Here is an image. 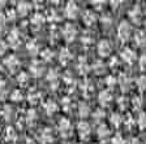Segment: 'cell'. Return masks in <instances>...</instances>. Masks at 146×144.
Masks as SVG:
<instances>
[{"instance_id": "5bb4252c", "label": "cell", "mask_w": 146, "mask_h": 144, "mask_svg": "<svg viewBox=\"0 0 146 144\" xmlns=\"http://www.w3.org/2000/svg\"><path fill=\"white\" fill-rule=\"evenodd\" d=\"M31 9V5L27 3H20L17 5V13L18 16H21V17H25V16L29 13V11Z\"/></svg>"}, {"instance_id": "4fadbf2b", "label": "cell", "mask_w": 146, "mask_h": 144, "mask_svg": "<svg viewBox=\"0 0 146 144\" xmlns=\"http://www.w3.org/2000/svg\"><path fill=\"white\" fill-rule=\"evenodd\" d=\"M99 101H100V104H103V105L110 104V103L112 101V93L110 92L108 90L102 91L99 93Z\"/></svg>"}, {"instance_id": "5b68a950", "label": "cell", "mask_w": 146, "mask_h": 144, "mask_svg": "<svg viewBox=\"0 0 146 144\" xmlns=\"http://www.w3.org/2000/svg\"><path fill=\"white\" fill-rule=\"evenodd\" d=\"M64 12H65V16H67L68 18L74 20V18H77V16H78V13H80L78 5H77L76 3H73V1H69V3L67 4V7H65V9H64Z\"/></svg>"}, {"instance_id": "8992f818", "label": "cell", "mask_w": 146, "mask_h": 144, "mask_svg": "<svg viewBox=\"0 0 146 144\" xmlns=\"http://www.w3.org/2000/svg\"><path fill=\"white\" fill-rule=\"evenodd\" d=\"M8 42L12 48H18L21 45V38H20V33L18 30H12L8 35Z\"/></svg>"}, {"instance_id": "836d02e7", "label": "cell", "mask_w": 146, "mask_h": 144, "mask_svg": "<svg viewBox=\"0 0 146 144\" xmlns=\"http://www.w3.org/2000/svg\"><path fill=\"white\" fill-rule=\"evenodd\" d=\"M47 78H48V81H54V79L58 78V74H56V72H55V70H54V72L51 70V72L48 73V75H47Z\"/></svg>"}, {"instance_id": "603a6c76", "label": "cell", "mask_w": 146, "mask_h": 144, "mask_svg": "<svg viewBox=\"0 0 146 144\" xmlns=\"http://www.w3.org/2000/svg\"><path fill=\"white\" fill-rule=\"evenodd\" d=\"M80 116L81 117H86L89 114V107H88V104H85V103H81L80 104Z\"/></svg>"}, {"instance_id": "d590c367", "label": "cell", "mask_w": 146, "mask_h": 144, "mask_svg": "<svg viewBox=\"0 0 146 144\" xmlns=\"http://www.w3.org/2000/svg\"><path fill=\"white\" fill-rule=\"evenodd\" d=\"M121 140H123L121 136L117 135L116 138H113V144H124V141H121Z\"/></svg>"}, {"instance_id": "52a82bcc", "label": "cell", "mask_w": 146, "mask_h": 144, "mask_svg": "<svg viewBox=\"0 0 146 144\" xmlns=\"http://www.w3.org/2000/svg\"><path fill=\"white\" fill-rule=\"evenodd\" d=\"M121 57L127 64H133L136 61V52L131 48H125L121 52Z\"/></svg>"}, {"instance_id": "8d00e7d4", "label": "cell", "mask_w": 146, "mask_h": 144, "mask_svg": "<svg viewBox=\"0 0 146 144\" xmlns=\"http://www.w3.org/2000/svg\"><path fill=\"white\" fill-rule=\"evenodd\" d=\"M133 105H134V107H136L137 109L140 108V107H141V100H140V97H136V99H134V101H133Z\"/></svg>"}, {"instance_id": "7a4b0ae2", "label": "cell", "mask_w": 146, "mask_h": 144, "mask_svg": "<svg viewBox=\"0 0 146 144\" xmlns=\"http://www.w3.org/2000/svg\"><path fill=\"white\" fill-rule=\"evenodd\" d=\"M61 34H63V38L67 40V42H73V40L76 39V36H77V29L73 26V25L67 24L65 26L63 27Z\"/></svg>"}, {"instance_id": "ffe728a7", "label": "cell", "mask_w": 146, "mask_h": 144, "mask_svg": "<svg viewBox=\"0 0 146 144\" xmlns=\"http://www.w3.org/2000/svg\"><path fill=\"white\" fill-rule=\"evenodd\" d=\"M44 108H46V110H47V113H48V114H54L55 112L58 110V107H56V104H55V103H52V101L47 103V104L44 105Z\"/></svg>"}, {"instance_id": "7402d4cb", "label": "cell", "mask_w": 146, "mask_h": 144, "mask_svg": "<svg viewBox=\"0 0 146 144\" xmlns=\"http://www.w3.org/2000/svg\"><path fill=\"white\" fill-rule=\"evenodd\" d=\"M7 86L4 81H0V100H4L7 97Z\"/></svg>"}, {"instance_id": "44dd1931", "label": "cell", "mask_w": 146, "mask_h": 144, "mask_svg": "<svg viewBox=\"0 0 146 144\" xmlns=\"http://www.w3.org/2000/svg\"><path fill=\"white\" fill-rule=\"evenodd\" d=\"M136 84H137V87L140 88V91L145 90V88H146V77H145V75H142V77H140V78L137 79Z\"/></svg>"}, {"instance_id": "277c9868", "label": "cell", "mask_w": 146, "mask_h": 144, "mask_svg": "<svg viewBox=\"0 0 146 144\" xmlns=\"http://www.w3.org/2000/svg\"><path fill=\"white\" fill-rule=\"evenodd\" d=\"M4 65H5V68H8V70L11 73H15L20 68V60L16 56H8L4 60Z\"/></svg>"}, {"instance_id": "d4e9b609", "label": "cell", "mask_w": 146, "mask_h": 144, "mask_svg": "<svg viewBox=\"0 0 146 144\" xmlns=\"http://www.w3.org/2000/svg\"><path fill=\"white\" fill-rule=\"evenodd\" d=\"M108 134H110V130H108V127H107L106 125H102V126H99V130H98V135H99L100 138L107 136Z\"/></svg>"}, {"instance_id": "3957f363", "label": "cell", "mask_w": 146, "mask_h": 144, "mask_svg": "<svg viewBox=\"0 0 146 144\" xmlns=\"http://www.w3.org/2000/svg\"><path fill=\"white\" fill-rule=\"evenodd\" d=\"M98 55H99L100 57H107L111 55V51H112V48H111V44H110L108 40L103 39L100 40L99 43H98Z\"/></svg>"}, {"instance_id": "4dcf8cb0", "label": "cell", "mask_w": 146, "mask_h": 144, "mask_svg": "<svg viewBox=\"0 0 146 144\" xmlns=\"http://www.w3.org/2000/svg\"><path fill=\"white\" fill-rule=\"evenodd\" d=\"M111 122H112L113 125H116V126H119V123H120V116H119V114H112V116H111Z\"/></svg>"}, {"instance_id": "e575fe53", "label": "cell", "mask_w": 146, "mask_h": 144, "mask_svg": "<svg viewBox=\"0 0 146 144\" xmlns=\"http://www.w3.org/2000/svg\"><path fill=\"white\" fill-rule=\"evenodd\" d=\"M140 66L141 69H146V56H142L140 59Z\"/></svg>"}, {"instance_id": "f1b7e54d", "label": "cell", "mask_w": 146, "mask_h": 144, "mask_svg": "<svg viewBox=\"0 0 146 144\" xmlns=\"http://www.w3.org/2000/svg\"><path fill=\"white\" fill-rule=\"evenodd\" d=\"M7 49H8V44L5 43V40L0 39V56L1 55H4L7 52Z\"/></svg>"}, {"instance_id": "484cf974", "label": "cell", "mask_w": 146, "mask_h": 144, "mask_svg": "<svg viewBox=\"0 0 146 144\" xmlns=\"http://www.w3.org/2000/svg\"><path fill=\"white\" fill-rule=\"evenodd\" d=\"M11 99H12L13 101H20V100H22V92L20 90H15L12 92V95H11Z\"/></svg>"}, {"instance_id": "d6a6232c", "label": "cell", "mask_w": 146, "mask_h": 144, "mask_svg": "<svg viewBox=\"0 0 146 144\" xmlns=\"http://www.w3.org/2000/svg\"><path fill=\"white\" fill-rule=\"evenodd\" d=\"M5 22H7L5 16L0 13V30H3V29H4V26H5Z\"/></svg>"}, {"instance_id": "74e56055", "label": "cell", "mask_w": 146, "mask_h": 144, "mask_svg": "<svg viewBox=\"0 0 146 144\" xmlns=\"http://www.w3.org/2000/svg\"><path fill=\"white\" fill-rule=\"evenodd\" d=\"M145 30H146V20H145Z\"/></svg>"}, {"instance_id": "1f68e13d", "label": "cell", "mask_w": 146, "mask_h": 144, "mask_svg": "<svg viewBox=\"0 0 146 144\" xmlns=\"http://www.w3.org/2000/svg\"><path fill=\"white\" fill-rule=\"evenodd\" d=\"M39 97H40V93L39 92L33 93V95L30 93V96H29V100H30V103H35V101H38V99H39Z\"/></svg>"}, {"instance_id": "f35d334b", "label": "cell", "mask_w": 146, "mask_h": 144, "mask_svg": "<svg viewBox=\"0 0 146 144\" xmlns=\"http://www.w3.org/2000/svg\"><path fill=\"white\" fill-rule=\"evenodd\" d=\"M1 70H3V69H1V65H0V72H1Z\"/></svg>"}, {"instance_id": "2e32d148", "label": "cell", "mask_w": 146, "mask_h": 144, "mask_svg": "<svg viewBox=\"0 0 146 144\" xmlns=\"http://www.w3.org/2000/svg\"><path fill=\"white\" fill-rule=\"evenodd\" d=\"M43 22H44V17H43V14H40V13H36V14H34L33 17H31V24L35 27L42 26Z\"/></svg>"}, {"instance_id": "d6986e66", "label": "cell", "mask_w": 146, "mask_h": 144, "mask_svg": "<svg viewBox=\"0 0 146 144\" xmlns=\"http://www.w3.org/2000/svg\"><path fill=\"white\" fill-rule=\"evenodd\" d=\"M18 83L21 86H26L29 83V74L25 72H22L21 74H18Z\"/></svg>"}, {"instance_id": "9c48e42d", "label": "cell", "mask_w": 146, "mask_h": 144, "mask_svg": "<svg viewBox=\"0 0 146 144\" xmlns=\"http://www.w3.org/2000/svg\"><path fill=\"white\" fill-rule=\"evenodd\" d=\"M77 130H78V134L81 138H88L89 135H90V126H89V123L88 122H80L78 123V126H77Z\"/></svg>"}, {"instance_id": "9a60e30c", "label": "cell", "mask_w": 146, "mask_h": 144, "mask_svg": "<svg viewBox=\"0 0 146 144\" xmlns=\"http://www.w3.org/2000/svg\"><path fill=\"white\" fill-rule=\"evenodd\" d=\"M134 43H136L137 45H143L146 43V34L141 30L137 31V33L134 34Z\"/></svg>"}, {"instance_id": "e0dca14e", "label": "cell", "mask_w": 146, "mask_h": 144, "mask_svg": "<svg viewBox=\"0 0 146 144\" xmlns=\"http://www.w3.org/2000/svg\"><path fill=\"white\" fill-rule=\"evenodd\" d=\"M120 87H121L123 91L129 90V87H131V81H129L128 77H124V75H123L121 78H120Z\"/></svg>"}, {"instance_id": "30bf717a", "label": "cell", "mask_w": 146, "mask_h": 144, "mask_svg": "<svg viewBox=\"0 0 146 144\" xmlns=\"http://www.w3.org/2000/svg\"><path fill=\"white\" fill-rule=\"evenodd\" d=\"M59 59H60V62L63 65H67L70 60H72V53L69 52L68 48H63L60 51V55H59Z\"/></svg>"}, {"instance_id": "83f0119b", "label": "cell", "mask_w": 146, "mask_h": 144, "mask_svg": "<svg viewBox=\"0 0 146 144\" xmlns=\"http://www.w3.org/2000/svg\"><path fill=\"white\" fill-rule=\"evenodd\" d=\"M137 123L140 125V127H146V114L145 113H141L140 117H138V120H137Z\"/></svg>"}, {"instance_id": "7c38bea8", "label": "cell", "mask_w": 146, "mask_h": 144, "mask_svg": "<svg viewBox=\"0 0 146 144\" xmlns=\"http://www.w3.org/2000/svg\"><path fill=\"white\" fill-rule=\"evenodd\" d=\"M30 72H31V75H34V77L42 75V73H43L42 64H40L39 61H34V62L30 65Z\"/></svg>"}, {"instance_id": "ba28073f", "label": "cell", "mask_w": 146, "mask_h": 144, "mask_svg": "<svg viewBox=\"0 0 146 144\" xmlns=\"http://www.w3.org/2000/svg\"><path fill=\"white\" fill-rule=\"evenodd\" d=\"M82 21H84L85 25L91 26V25L97 21V14H95L93 11H86V12L84 13V16H82Z\"/></svg>"}, {"instance_id": "6da1fadb", "label": "cell", "mask_w": 146, "mask_h": 144, "mask_svg": "<svg viewBox=\"0 0 146 144\" xmlns=\"http://www.w3.org/2000/svg\"><path fill=\"white\" fill-rule=\"evenodd\" d=\"M131 34H132V27H131V24L128 21H121L120 25L117 27V36L119 39L121 40L123 43L128 42L129 38H131Z\"/></svg>"}, {"instance_id": "f546056e", "label": "cell", "mask_w": 146, "mask_h": 144, "mask_svg": "<svg viewBox=\"0 0 146 144\" xmlns=\"http://www.w3.org/2000/svg\"><path fill=\"white\" fill-rule=\"evenodd\" d=\"M103 64L102 62H97L94 65V72L95 73H102V72H104V68H103Z\"/></svg>"}, {"instance_id": "ac0fdd59", "label": "cell", "mask_w": 146, "mask_h": 144, "mask_svg": "<svg viewBox=\"0 0 146 144\" xmlns=\"http://www.w3.org/2000/svg\"><path fill=\"white\" fill-rule=\"evenodd\" d=\"M27 51L30 52L31 55H36V52L39 51V48H38V44H36L35 40H31V42L27 43Z\"/></svg>"}, {"instance_id": "4316f807", "label": "cell", "mask_w": 146, "mask_h": 144, "mask_svg": "<svg viewBox=\"0 0 146 144\" xmlns=\"http://www.w3.org/2000/svg\"><path fill=\"white\" fill-rule=\"evenodd\" d=\"M59 127H60L61 131H67V130L70 129V125H69V122H68V120L63 118V120L60 121V123H59Z\"/></svg>"}, {"instance_id": "cb8c5ba5", "label": "cell", "mask_w": 146, "mask_h": 144, "mask_svg": "<svg viewBox=\"0 0 146 144\" xmlns=\"http://www.w3.org/2000/svg\"><path fill=\"white\" fill-rule=\"evenodd\" d=\"M42 59L43 60H46V61H50L52 59V56H54V53H52V51H50L48 48H46V49H43L42 51Z\"/></svg>"}, {"instance_id": "8fae6325", "label": "cell", "mask_w": 146, "mask_h": 144, "mask_svg": "<svg viewBox=\"0 0 146 144\" xmlns=\"http://www.w3.org/2000/svg\"><path fill=\"white\" fill-rule=\"evenodd\" d=\"M129 17H131V20L133 22L138 24V22H140V18H141V8H140V7L134 5L133 8L129 11Z\"/></svg>"}]
</instances>
